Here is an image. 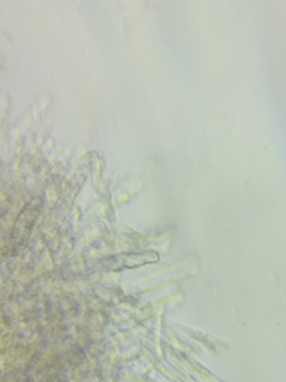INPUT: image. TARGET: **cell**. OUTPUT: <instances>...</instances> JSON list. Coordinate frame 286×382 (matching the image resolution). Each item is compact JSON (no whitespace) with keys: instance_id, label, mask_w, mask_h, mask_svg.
<instances>
[{"instance_id":"6da1fadb","label":"cell","mask_w":286,"mask_h":382,"mask_svg":"<svg viewBox=\"0 0 286 382\" xmlns=\"http://www.w3.org/2000/svg\"><path fill=\"white\" fill-rule=\"evenodd\" d=\"M159 260L156 252H145V253H122L118 257H111L105 260V266L110 269H125V268H140L143 264L156 263Z\"/></svg>"},{"instance_id":"7a4b0ae2","label":"cell","mask_w":286,"mask_h":382,"mask_svg":"<svg viewBox=\"0 0 286 382\" xmlns=\"http://www.w3.org/2000/svg\"><path fill=\"white\" fill-rule=\"evenodd\" d=\"M38 202H40V199H35L32 204H29L24 209V212L19 215L18 221H16L15 225V241H24L27 234H29L31 226L33 225V221H35V215L38 214Z\"/></svg>"}]
</instances>
